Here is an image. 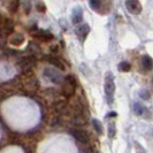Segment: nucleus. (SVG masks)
Returning a JSON list of instances; mask_svg holds the SVG:
<instances>
[{
    "mask_svg": "<svg viewBox=\"0 0 153 153\" xmlns=\"http://www.w3.org/2000/svg\"><path fill=\"white\" fill-rule=\"evenodd\" d=\"M104 89H105V93L107 97V102L109 105L113 104V99H114V93H115V82L114 76L111 71H108L105 76V84H104Z\"/></svg>",
    "mask_w": 153,
    "mask_h": 153,
    "instance_id": "obj_1",
    "label": "nucleus"
},
{
    "mask_svg": "<svg viewBox=\"0 0 153 153\" xmlns=\"http://www.w3.org/2000/svg\"><path fill=\"white\" fill-rule=\"evenodd\" d=\"M92 126H93V128L96 129V131L99 134V135H102V132H104V129H102V124L98 121V120H96V119H92Z\"/></svg>",
    "mask_w": 153,
    "mask_h": 153,
    "instance_id": "obj_10",
    "label": "nucleus"
},
{
    "mask_svg": "<svg viewBox=\"0 0 153 153\" xmlns=\"http://www.w3.org/2000/svg\"><path fill=\"white\" fill-rule=\"evenodd\" d=\"M140 97H142L143 99L147 100L149 98H150V93H149L147 91H145V93H144V92H140Z\"/></svg>",
    "mask_w": 153,
    "mask_h": 153,
    "instance_id": "obj_16",
    "label": "nucleus"
},
{
    "mask_svg": "<svg viewBox=\"0 0 153 153\" xmlns=\"http://www.w3.org/2000/svg\"><path fill=\"white\" fill-rule=\"evenodd\" d=\"M126 7L128 9V12L134 14V15H138L142 12V4L138 0H128V1H126Z\"/></svg>",
    "mask_w": 153,
    "mask_h": 153,
    "instance_id": "obj_3",
    "label": "nucleus"
},
{
    "mask_svg": "<svg viewBox=\"0 0 153 153\" xmlns=\"http://www.w3.org/2000/svg\"><path fill=\"white\" fill-rule=\"evenodd\" d=\"M116 113H113V112H112V113H109V114L107 115V117H112V116H113V117H115V116H116Z\"/></svg>",
    "mask_w": 153,
    "mask_h": 153,
    "instance_id": "obj_17",
    "label": "nucleus"
},
{
    "mask_svg": "<svg viewBox=\"0 0 153 153\" xmlns=\"http://www.w3.org/2000/svg\"><path fill=\"white\" fill-rule=\"evenodd\" d=\"M65 86H63V93H65V96H71L74 91H75V88H76V83H75V79L73 78V77L70 76H67L66 77V79H65Z\"/></svg>",
    "mask_w": 153,
    "mask_h": 153,
    "instance_id": "obj_4",
    "label": "nucleus"
},
{
    "mask_svg": "<svg viewBox=\"0 0 153 153\" xmlns=\"http://www.w3.org/2000/svg\"><path fill=\"white\" fill-rule=\"evenodd\" d=\"M119 69H120L121 71L127 73V71H129V70L131 69V65L129 63V62L122 61V62H120V65H119Z\"/></svg>",
    "mask_w": 153,
    "mask_h": 153,
    "instance_id": "obj_13",
    "label": "nucleus"
},
{
    "mask_svg": "<svg viewBox=\"0 0 153 153\" xmlns=\"http://www.w3.org/2000/svg\"><path fill=\"white\" fill-rule=\"evenodd\" d=\"M134 112H135V114L136 115L140 116V115H143V113L145 112V108L143 107V105H142V104L136 102V104H135V106H134Z\"/></svg>",
    "mask_w": 153,
    "mask_h": 153,
    "instance_id": "obj_11",
    "label": "nucleus"
},
{
    "mask_svg": "<svg viewBox=\"0 0 153 153\" xmlns=\"http://www.w3.org/2000/svg\"><path fill=\"white\" fill-rule=\"evenodd\" d=\"M50 62H51V63L53 65L54 67H56V68L62 69V70L65 69V67H63V65H61V62L59 61L58 59H55V58H51V59H50Z\"/></svg>",
    "mask_w": 153,
    "mask_h": 153,
    "instance_id": "obj_15",
    "label": "nucleus"
},
{
    "mask_svg": "<svg viewBox=\"0 0 153 153\" xmlns=\"http://www.w3.org/2000/svg\"><path fill=\"white\" fill-rule=\"evenodd\" d=\"M36 36H38L39 38L42 39V40H44V42H46V40H50V39L53 38L52 33H50V32H47V31H43V30L38 31V33H37Z\"/></svg>",
    "mask_w": 153,
    "mask_h": 153,
    "instance_id": "obj_9",
    "label": "nucleus"
},
{
    "mask_svg": "<svg viewBox=\"0 0 153 153\" xmlns=\"http://www.w3.org/2000/svg\"><path fill=\"white\" fill-rule=\"evenodd\" d=\"M89 5L91 6L93 10H96V12H99L100 6L102 5V2H101V1H99V0H91V1H89Z\"/></svg>",
    "mask_w": 153,
    "mask_h": 153,
    "instance_id": "obj_12",
    "label": "nucleus"
},
{
    "mask_svg": "<svg viewBox=\"0 0 153 153\" xmlns=\"http://www.w3.org/2000/svg\"><path fill=\"white\" fill-rule=\"evenodd\" d=\"M142 65H143V68L147 70V71H151L153 69V60L150 55H144L142 58Z\"/></svg>",
    "mask_w": 153,
    "mask_h": 153,
    "instance_id": "obj_8",
    "label": "nucleus"
},
{
    "mask_svg": "<svg viewBox=\"0 0 153 153\" xmlns=\"http://www.w3.org/2000/svg\"><path fill=\"white\" fill-rule=\"evenodd\" d=\"M71 17H73V22L77 24V23L82 22V19H83V10L81 7H75L73 9V13H71Z\"/></svg>",
    "mask_w": 153,
    "mask_h": 153,
    "instance_id": "obj_7",
    "label": "nucleus"
},
{
    "mask_svg": "<svg viewBox=\"0 0 153 153\" xmlns=\"http://www.w3.org/2000/svg\"><path fill=\"white\" fill-rule=\"evenodd\" d=\"M89 32H90V27L86 23L81 24V25H78L76 28V35L78 36V38L82 39V40H84L86 38V36L89 35Z\"/></svg>",
    "mask_w": 153,
    "mask_h": 153,
    "instance_id": "obj_6",
    "label": "nucleus"
},
{
    "mask_svg": "<svg viewBox=\"0 0 153 153\" xmlns=\"http://www.w3.org/2000/svg\"><path fill=\"white\" fill-rule=\"evenodd\" d=\"M44 76L46 78H48L51 82L55 83V84H59V83L63 82L62 74L55 68H45V70H44Z\"/></svg>",
    "mask_w": 153,
    "mask_h": 153,
    "instance_id": "obj_2",
    "label": "nucleus"
},
{
    "mask_svg": "<svg viewBox=\"0 0 153 153\" xmlns=\"http://www.w3.org/2000/svg\"><path fill=\"white\" fill-rule=\"evenodd\" d=\"M115 134H116V129H115V123L111 122L108 126V137L109 138H114Z\"/></svg>",
    "mask_w": 153,
    "mask_h": 153,
    "instance_id": "obj_14",
    "label": "nucleus"
},
{
    "mask_svg": "<svg viewBox=\"0 0 153 153\" xmlns=\"http://www.w3.org/2000/svg\"><path fill=\"white\" fill-rule=\"evenodd\" d=\"M70 134L76 138L78 142H81V143L86 144V143H89V140H90V136H89V134L84 130H81V129H74V130L70 131Z\"/></svg>",
    "mask_w": 153,
    "mask_h": 153,
    "instance_id": "obj_5",
    "label": "nucleus"
}]
</instances>
